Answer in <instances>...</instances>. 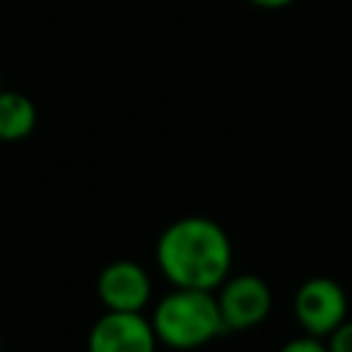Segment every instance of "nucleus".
Here are the masks:
<instances>
[{
	"label": "nucleus",
	"instance_id": "obj_1",
	"mask_svg": "<svg viewBox=\"0 0 352 352\" xmlns=\"http://www.w3.org/2000/svg\"><path fill=\"white\" fill-rule=\"evenodd\" d=\"M162 278L176 289L214 292L231 275V239L212 217L187 214L162 228L154 245Z\"/></svg>",
	"mask_w": 352,
	"mask_h": 352
},
{
	"label": "nucleus",
	"instance_id": "obj_5",
	"mask_svg": "<svg viewBox=\"0 0 352 352\" xmlns=\"http://www.w3.org/2000/svg\"><path fill=\"white\" fill-rule=\"evenodd\" d=\"M157 344L151 319L129 311H104L88 333V352H157Z\"/></svg>",
	"mask_w": 352,
	"mask_h": 352
},
{
	"label": "nucleus",
	"instance_id": "obj_7",
	"mask_svg": "<svg viewBox=\"0 0 352 352\" xmlns=\"http://www.w3.org/2000/svg\"><path fill=\"white\" fill-rule=\"evenodd\" d=\"M38 113L33 99L19 91H0V143L25 140L36 129Z\"/></svg>",
	"mask_w": 352,
	"mask_h": 352
},
{
	"label": "nucleus",
	"instance_id": "obj_10",
	"mask_svg": "<svg viewBox=\"0 0 352 352\" xmlns=\"http://www.w3.org/2000/svg\"><path fill=\"white\" fill-rule=\"evenodd\" d=\"M250 6H258V8H267V11H275V8H286L292 6L294 0H248Z\"/></svg>",
	"mask_w": 352,
	"mask_h": 352
},
{
	"label": "nucleus",
	"instance_id": "obj_9",
	"mask_svg": "<svg viewBox=\"0 0 352 352\" xmlns=\"http://www.w3.org/2000/svg\"><path fill=\"white\" fill-rule=\"evenodd\" d=\"M324 341H327L330 352H352V319H346L341 327H336Z\"/></svg>",
	"mask_w": 352,
	"mask_h": 352
},
{
	"label": "nucleus",
	"instance_id": "obj_2",
	"mask_svg": "<svg viewBox=\"0 0 352 352\" xmlns=\"http://www.w3.org/2000/svg\"><path fill=\"white\" fill-rule=\"evenodd\" d=\"M148 319L157 341L179 352L206 346L209 341L226 333L217 297L214 292H204V289L173 286L168 294L157 300L154 314Z\"/></svg>",
	"mask_w": 352,
	"mask_h": 352
},
{
	"label": "nucleus",
	"instance_id": "obj_11",
	"mask_svg": "<svg viewBox=\"0 0 352 352\" xmlns=\"http://www.w3.org/2000/svg\"><path fill=\"white\" fill-rule=\"evenodd\" d=\"M0 352H3V341H0Z\"/></svg>",
	"mask_w": 352,
	"mask_h": 352
},
{
	"label": "nucleus",
	"instance_id": "obj_6",
	"mask_svg": "<svg viewBox=\"0 0 352 352\" xmlns=\"http://www.w3.org/2000/svg\"><path fill=\"white\" fill-rule=\"evenodd\" d=\"M96 294L104 311L143 314V308L151 300V275L138 261H110L96 278Z\"/></svg>",
	"mask_w": 352,
	"mask_h": 352
},
{
	"label": "nucleus",
	"instance_id": "obj_12",
	"mask_svg": "<svg viewBox=\"0 0 352 352\" xmlns=\"http://www.w3.org/2000/svg\"><path fill=\"white\" fill-rule=\"evenodd\" d=\"M0 91H3V82H0Z\"/></svg>",
	"mask_w": 352,
	"mask_h": 352
},
{
	"label": "nucleus",
	"instance_id": "obj_3",
	"mask_svg": "<svg viewBox=\"0 0 352 352\" xmlns=\"http://www.w3.org/2000/svg\"><path fill=\"white\" fill-rule=\"evenodd\" d=\"M346 292L338 280L327 275H314L300 283L294 292V319L305 336L327 338L336 327H341L349 316Z\"/></svg>",
	"mask_w": 352,
	"mask_h": 352
},
{
	"label": "nucleus",
	"instance_id": "obj_4",
	"mask_svg": "<svg viewBox=\"0 0 352 352\" xmlns=\"http://www.w3.org/2000/svg\"><path fill=\"white\" fill-rule=\"evenodd\" d=\"M226 330H253L267 322L272 311V289L253 272L228 275L214 289Z\"/></svg>",
	"mask_w": 352,
	"mask_h": 352
},
{
	"label": "nucleus",
	"instance_id": "obj_8",
	"mask_svg": "<svg viewBox=\"0 0 352 352\" xmlns=\"http://www.w3.org/2000/svg\"><path fill=\"white\" fill-rule=\"evenodd\" d=\"M278 352H330L327 349V341L324 338H314V336H297L292 341H286Z\"/></svg>",
	"mask_w": 352,
	"mask_h": 352
}]
</instances>
